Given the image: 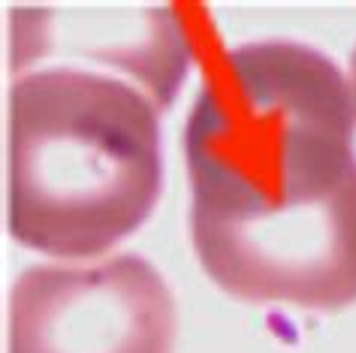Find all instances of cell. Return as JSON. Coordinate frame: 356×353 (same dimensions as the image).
<instances>
[{"label": "cell", "mask_w": 356, "mask_h": 353, "mask_svg": "<svg viewBox=\"0 0 356 353\" xmlns=\"http://www.w3.org/2000/svg\"><path fill=\"white\" fill-rule=\"evenodd\" d=\"M13 37L15 67L55 51L85 55L127 69L160 109L172 103L191 60L188 33L172 10H19Z\"/></svg>", "instance_id": "4"}, {"label": "cell", "mask_w": 356, "mask_h": 353, "mask_svg": "<svg viewBox=\"0 0 356 353\" xmlns=\"http://www.w3.org/2000/svg\"><path fill=\"white\" fill-rule=\"evenodd\" d=\"M160 106L82 67L19 73L6 118V220L15 242L91 257L145 224L163 184Z\"/></svg>", "instance_id": "2"}, {"label": "cell", "mask_w": 356, "mask_h": 353, "mask_svg": "<svg viewBox=\"0 0 356 353\" xmlns=\"http://www.w3.org/2000/svg\"><path fill=\"white\" fill-rule=\"evenodd\" d=\"M175 296L139 254L37 263L10 293L6 353H172Z\"/></svg>", "instance_id": "3"}, {"label": "cell", "mask_w": 356, "mask_h": 353, "mask_svg": "<svg viewBox=\"0 0 356 353\" xmlns=\"http://www.w3.org/2000/svg\"><path fill=\"white\" fill-rule=\"evenodd\" d=\"M350 67H353V94H356V49H353V55H350Z\"/></svg>", "instance_id": "5"}, {"label": "cell", "mask_w": 356, "mask_h": 353, "mask_svg": "<svg viewBox=\"0 0 356 353\" xmlns=\"http://www.w3.org/2000/svg\"><path fill=\"white\" fill-rule=\"evenodd\" d=\"M181 142L215 284L314 311L356 302V103L332 58L296 40L220 51Z\"/></svg>", "instance_id": "1"}]
</instances>
